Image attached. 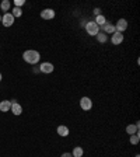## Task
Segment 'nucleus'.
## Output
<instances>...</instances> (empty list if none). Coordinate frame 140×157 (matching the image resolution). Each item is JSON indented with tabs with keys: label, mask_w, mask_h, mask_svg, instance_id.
<instances>
[{
	"label": "nucleus",
	"mask_w": 140,
	"mask_h": 157,
	"mask_svg": "<svg viewBox=\"0 0 140 157\" xmlns=\"http://www.w3.org/2000/svg\"><path fill=\"white\" fill-rule=\"evenodd\" d=\"M23 58H24V60L29 63V65H35L39 62V59H41V55H39V52L38 51H34V49H29V51H25L24 53H23Z\"/></svg>",
	"instance_id": "1"
},
{
	"label": "nucleus",
	"mask_w": 140,
	"mask_h": 157,
	"mask_svg": "<svg viewBox=\"0 0 140 157\" xmlns=\"http://www.w3.org/2000/svg\"><path fill=\"white\" fill-rule=\"evenodd\" d=\"M85 31H87V34H88V35L95 37V35L100 32V27H98L94 21H88V23L85 24Z\"/></svg>",
	"instance_id": "2"
},
{
	"label": "nucleus",
	"mask_w": 140,
	"mask_h": 157,
	"mask_svg": "<svg viewBox=\"0 0 140 157\" xmlns=\"http://www.w3.org/2000/svg\"><path fill=\"white\" fill-rule=\"evenodd\" d=\"M1 21H3V25L4 27H11L14 24V17L11 16V13H6L3 17H1Z\"/></svg>",
	"instance_id": "3"
},
{
	"label": "nucleus",
	"mask_w": 140,
	"mask_h": 157,
	"mask_svg": "<svg viewBox=\"0 0 140 157\" xmlns=\"http://www.w3.org/2000/svg\"><path fill=\"white\" fill-rule=\"evenodd\" d=\"M80 107L83 108L84 111H88V110H91V107H93V101H91L88 97H83V98L80 100Z\"/></svg>",
	"instance_id": "4"
},
{
	"label": "nucleus",
	"mask_w": 140,
	"mask_h": 157,
	"mask_svg": "<svg viewBox=\"0 0 140 157\" xmlns=\"http://www.w3.org/2000/svg\"><path fill=\"white\" fill-rule=\"evenodd\" d=\"M128 28V21L125 19H121L118 20V23H116V25H115V29H116V32H123L125 29Z\"/></svg>",
	"instance_id": "5"
},
{
	"label": "nucleus",
	"mask_w": 140,
	"mask_h": 157,
	"mask_svg": "<svg viewBox=\"0 0 140 157\" xmlns=\"http://www.w3.org/2000/svg\"><path fill=\"white\" fill-rule=\"evenodd\" d=\"M111 42L113 45H121L122 42H123V34H121V32H113L112 38H111Z\"/></svg>",
	"instance_id": "6"
},
{
	"label": "nucleus",
	"mask_w": 140,
	"mask_h": 157,
	"mask_svg": "<svg viewBox=\"0 0 140 157\" xmlns=\"http://www.w3.org/2000/svg\"><path fill=\"white\" fill-rule=\"evenodd\" d=\"M53 65L52 63H49V62H45V63H42V65L39 66V70L42 72V73H46V74H49V73H52L53 72Z\"/></svg>",
	"instance_id": "7"
},
{
	"label": "nucleus",
	"mask_w": 140,
	"mask_h": 157,
	"mask_svg": "<svg viewBox=\"0 0 140 157\" xmlns=\"http://www.w3.org/2000/svg\"><path fill=\"white\" fill-rule=\"evenodd\" d=\"M41 17L44 20H52L53 17H55V11L52 9H45L41 11Z\"/></svg>",
	"instance_id": "8"
},
{
	"label": "nucleus",
	"mask_w": 140,
	"mask_h": 157,
	"mask_svg": "<svg viewBox=\"0 0 140 157\" xmlns=\"http://www.w3.org/2000/svg\"><path fill=\"white\" fill-rule=\"evenodd\" d=\"M11 104L13 101H9V100H4V101L0 102V111L1 112H9L11 110Z\"/></svg>",
	"instance_id": "9"
},
{
	"label": "nucleus",
	"mask_w": 140,
	"mask_h": 157,
	"mask_svg": "<svg viewBox=\"0 0 140 157\" xmlns=\"http://www.w3.org/2000/svg\"><path fill=\"white\" fill-rule=\"evenodd\" d=\"M126 132H128V135H136V133H139V122H136L135 125H128L126 126Z\"/></svg>",
	"instance_id": "10"
},
{
	"label": "nucleus",
	"mask_w": 140,
	"mask_h": 157,
	"mask_svg": "<svg viewBox=\"0 0 140 157\" xmlns=\"http://www.w3.org/2000/svg\"><path fill=\"white\" fill-rule=\"evenodd\" d=\"M10 111L13 112L14 115H21L23 114V108H21V105H20L18 102L13 101V104H11V110Z\"/></svg>",
	"instance_id": "11"
},
{
	"label": "nucleus",
	"mask_w": 140,
	"mask_h": 157,
	"mask_svg": "<svg viewBox=\"0 0 140 157\" xmlns=\"http://www.w3.org/2000/svg\"><path fill=\"white\" fill-rule=\"evenodd\" d=\"M57 135H59V136H62V138L69 136V128H67V126H65V125H60V126H57Z\"/></svg>",
	"instance_id": "12"
},
{
	"label": "nucleus",
	"mask_w": 140,
	"mask_h": 157,
	"mask_svg": "<svg viewBox=\"0 0 140 157\" xmlns=\"http://www.w3.org/2000/svg\"><path fill=\"white\" fill-rule=\"evenodd\" d=\"M102 27H104V31H105L107 34H113V32H116L115 25H113V24H111V23H105Z\"/></svg>",
	"instance_id": "13"
},
{
	"label": "nucleus",
	"mask_w": 140,
	"mask_h": 157,
	"mask_svg": "<svg viewBox=\"0 0 140 157\" xmlns=\"http://www.w3.org/2000/svg\"><path fill=\"white\" fill-rule=\"evenodd\" d=\"M94 23L100 27V25H104V24L107 23V19L104 17L102 14H100V16H97V17H95V21H94Z\"/></svg>",
	"instance_id": "14"
},
{
	"label": "nucleus",
	"mask_w": 140,
	"mask_h": 157,
	"mask_svg": "<svg viewBox=\"0 0 140 157\" xmlns=\"http://www.w3.org/2000/svg\"><path fill=\"white\" fill-rule=\"evenodd\" d=\"M83 153H84L83 149L77 146V147L73 149V152H72V156H73V157H81V156H83Z\"/></svg>",
	"instance_id": "15"
},
{
	"label": "nucleus",
	"mask_w": 140,
	"mask_h": 157,
	"mask_svg": "<svg viewBox=\"0 0 140 157\" xmlns=\"http://www.w3.org/2000/svg\"><path fill=\"white\" fill-rule=\"evenodd\" d=\"M0 7H1L3 11H9L10 7H11V4H10L9 0H3V1H1V4H0Z\"/></svg>",
	"instance_id": "16"
},
{
	"label": "nucleus",
	"mask_w": 140,
	"mask_h": 157,
	"mask_svg": "<svg viewBox=\"0 0 140 157\" xmlns=\"http://www.w3.org/2000/svg\"><path fill=\"white\" fill-rule=\"evenodd\" d=\"M95 37H97V39H98V42H101V44H105L107 39H108V38H107V34H102V32H98Z\"/></svg>",
	"instance_id": "17"
},
{
	"label": "nucleus",
	"mask_w": 140,
	"mask_h": 157,
	"mask_svg": "<svg viewBox=\"0 0 140 157\" xmlns=\"http://www.w3.org/2000/svg\"><path fill=\"white\" fill-rule=\"evenodd\" d=\"M130 143L132 145H137L139 143V140H140V136H139V133H136V135H130Z\"/></svg>",
	"instance_id": "18"
},
{
	"label": "nucleus",
	"mask_w": 140,
	"mask_h": 157,
	"mask_svg": "<svg viewBox=\"0 0 140 157\" xmlns=\"http://www.w3.org/2000/svg\"><path fill=\"white\" fill-rule=\"evenodd\" d=\"M21 14H23V10L20 9V7H16V9L13 10V13H11L13 17H21Z\"/></svg>",
	"instance_id": "19"
},
{
	"label": "nucleus",
	"mask_w": 140,
	"mask_h": 157,
	"mask_svg": "<svg viewBox=\"0 0 140 157\" xmlns=\"http://www.w3.org/2000/svg\"><path fill=\"white\" fill-rule=\"evenodd\" d=\"M24 3H25V0H16V1H14L16 7H20V9H21V6H23Z\"/></svg>",
	"instance_id": "20"
},
{
	"label": "nucleus",
	"mask_w": 140,
	"mask_h": 157,
	"mask_svg": "<svg viewBox=\"0 0 140 157\" xmlns=\"http://www.w3.org/2000/svg\"><path fill=\"white\" fill-rule=\"evenodd\" d=\"M94 14H95V16H100V14H101V10H100V9H94Z\"/></svg>",
	"instance_id": "21"
},
{
	"label": "nucleus",
	"mask_w": 140,
	"mask_h": 157,
	"mask_svg": "<svg viewBox=\"0 0 140 157\" xmlns=\"http://www.w3.org/2000/svg\"><path fill=\"white\" fill-rule=\"evenodd\" d=\"M60 157H73V156H72V153H63Z\"/></svg>",
	"instance_id": "22"
},
{
	"label": "nucleus",
	"mask_w": 140,
	"mask_h": 157,
	"mask_svg": "<svg viewBox=\"0 0 140 157\" xmlns=\"http://www.w3.org/2000/svg\"><path fill=\"white\" fill-rule=\"evenodd\" d=\"M0 82H1V74H0Z\"/></svg>",
	"instance_id": "23"
},
{
	"label": "nucleus",
	"mask_w": 140,
	"mask_h": 157,
	"mask_svg": "<svg viewBox=\"0 0 140 157\" xmlns=\"http://www.w3.org/2000/svg\"><path fill=\"white\" fill-rule=\"evenodd\" d=\"M0 21H1V17H0Z\"/></svg>",
	"instance_id": "24"
}]
</instances>
